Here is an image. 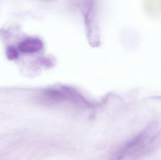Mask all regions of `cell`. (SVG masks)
Returning a JSON list of instances; mask_svg holds the SVG:
<instances>
[{
    "mask_svg": "<svg viewBox=\"0 0 161 160\" xmlns=\"http://www.w3.org/2000/svg\"><path fill=\"white\" fill-rule=\"evenodd\" d=\"M42 42L37 38L26 39L19 44V49L20 51L32 53L40 50L42 48Z\"/></svg>",
    "mask_w": 161,
    "mask_h": 160,
    "instance_id": "6da1fadb",
    "label": "cell"
},
{
    "mask_svg": "<svg viewBox=\"0 0 161 160\" xmlns=\"http://www.w3.org/2000/svg\"><path fill=\"white\" fill-rule=\"evenodd\" d=\"M19 54L18 50L13 47H8L7 49V57L9 60H14L17 59L19 56Z\"/></svg>",
    "mask_w": 161,
    "mask_h": 160,
    "instance_id": "7a4b0ae2",
    "label": "cell"
}]
</instances>
